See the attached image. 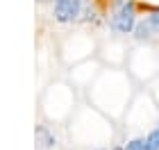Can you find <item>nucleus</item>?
<instances>
[{
    "mask_svg": "<svg viewBox=\"0 0 159 150\" xmlns=\"http://www.w3.org/2000/svg\"><path fill=\"white\" fill-rule=\"evenodd\" d=\"M84 0H55V20L59 23H73V20L82 14Z\"/></svg>",
    "mask_w": 159,
    "mask_h": 150,
    "instance_id": "2",
    "label": "nucleus"
},
{
    "mask_svg": "<svg viewBox=\"0 0 159 150\" xmlns=\"http://www.w3.org/2000/svg\"><path fill=\"white\" fill-rule=\"evenodd\" d=\"M155 32H157V30L152 27V23H150L148 18L139 20V23H136V27H134V37L139 39V41H143V39H150Z\"/></svg>",
    "mask_w": 159,
    "mask_h": 150,
    "instance_id": "3",
    "label": "nucleus"
},
{
    "mask_svg": "<svg viewBox=\"0 0 159 150\" xmlns=\"http://www.w3.org/2000/svg\"><path fill=\"white\" fill-rule=\"evenodd\" d=\"M109 27L114 32H120V34L134 32V27H136V5H134V0H114Z\"/></svg>",
    "mask_w": 159,
    "mask_h": 150,
    "instance_id": "1",
    "label": "nucleus"
},
{
    "mask_svg": "<svg viewBox=\"0 0 159 150\" xmlns=\"http://www.w3.org/2000/svg\"><path fill=\"white\" fill-rule=\"evenodd\" d=\"M127 150H146V146L141 143V141H134V143H129V148Z\"/></svg>",
    "mask_w": 159,
    "mask_h": 150,
    "instance_id": "5",
    "label": "nucleus"
},
{
    "mask_svg": "<svg viewBox=\"0 0 159 150\" xmlns=\"http://www.w3.org/2000/svg\"><path fill=\"white\" fill-rule=\"evenodd\" d=\"M157 146H159V130L152 132V137L146 141V150H157Z\"/></svg>",
    "mask_w": 159,
    "mask_h": 150,
    "instance_id": "4",
    "label": "nucleus"
}]
</instances>
